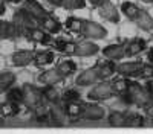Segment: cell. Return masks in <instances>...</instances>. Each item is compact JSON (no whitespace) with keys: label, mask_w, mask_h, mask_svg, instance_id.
Returning a JSON list of instances; mask_svg holds the SVG:
<instances>
[{"label":"cell","mask_w":153,"mask_h":134,"mask_svg":"<svg viewBox=\"0 0 153 134\" xmlns=\"http://www.w3.org/2000/svg\"><path fill=\"white\" fill-rule=\"evenodd\" d=\"M150 93L147 92V89H143L141 84L138 82H132L129 81V89H127V93L121 94V97L126 101V104H132L136 107H144L147 102H150Z\"/></svg>","instance_id":"6da1fadb"},{"label":"cell","mask_w":153,"mask_h":134,"mask_svg":"<svg viewBox=\"0 0 153 134\" xmlns=\"http://www.w3.org/2000/svg\"><path fill=\"white\" fill-rule=\"evenodd\" d=\"M38 20L34 18L26 9H19L16 14H14V24L17 26V31H19V35H26L32 28H37V23Z\"/></svg>","instance_id":"7a4b0ae2"},{"label":"cell","mask_w":153,"mask_h":134,"mask_svg":"<svg viewBox=\"0 0 153 134\" xmlns=\"http://www.w3.org/2000/svg\"><path fill=\"white\" fill-rule=\"evenodd\" d=\"M22 90H23V102H22V104H25L28 108H32V110H34L38 104L43 102V94H42V92L37 90L35 87H32V85L25 84L23 87H22Z\"/></svg>","instance_id":"3957f363"},{"label":"cell","mask_w":153,"mask_h":134,"mask_svg":"<svg viewBox=\"0 0 153 134\" xmlns=\"http://www.w3.org/2000/svg\"><path fill=\"white\" fill-rule=\"evenodd\" d=\"M115 93H113V89H112V84L104 81L101 82L98 85H95V87L89 92V99L91 101H104V99H109V97H112Z\"/></svg>","instance_id":"277c9868"},{"label":"cell","mask_w":153,"mask_h":134,"mask_svg":"<svg viewBox=\"0 0 153 134\" xmlns=\"http://www.w3.org/2000/svg\"><path fill=\"white\" fill-rule=\"evenodd\" d=\"M80 34L84 35L86 38H97V40H100V38H104L107 32H106V29L101 26V24H98V23H95V21H87V20H84Z\"/></svg>","instance_id":"5b68a950"},{"label":"cell","mask_w":153,"mask_h":134,"mask_svg":"<svg viewBox=\"0 0 153 134\" xmlns=\"http://www.w3.org/2000/svg\"><path fill=\"white\" fill-rule=\"evenodd\" d=\"M98 9H100V15L103 18H106L107 21H110V23H118L120 21V12L110 0H103V2L98 5Z\"/></svg>","instance_id":"8992f818"},{"label":"cell","mask_w":153,"mask_h":134,"mask_svg":"<svg viewBox=\"0 0 153 134\" xmlns=\"http://www.w3.org/2000/svg\"><path fill=\"white\" fill-rule=\"evenodd\" d=\"M97 81H100V69H98V66L81 72V75H78V78H76L75 84L80 85V87H86V85L95 84Z\"/></svg>","instance_id":"52a82bcc"},{"label":"cell","mask_w":153,"mask_h":134,"mask_svg":"<svg viewBox=\"0 0 153 134\" xmlns=\"http://www.w3.org/2000/svg\"><path fill=\"white\" fill-rule=\"evenodd\" d=\"M141 70H143V63H123L117 66V72L124 78L141 76Z\"/></svg>","instance_id":"ba28073f"},{"label":"cell","mask_w":153,"mask_h":134,"mask_svg":"<svg viewBox=\"0 0 153 134\" xmlns=\"http://www.w3.org/2000/svg\"><path fill=\"white\" fill-rule=\"evenodd\" d=\"M104 108L94 104H83V113L80 119H87V120H100L104 117Z\"/></svg>","instance_id":"9c48e42d"},{"label":"cell","mask_w":153,"mask_h":134,"mask_svg":"<svg viewBox=\"0 0 153 134\" xmlns=\"http://www.w3.org/2000/svg\"><path fill=\"white\" fill-rule=\"evenodd\" d=\"M23 8L26 9L29 14L34 17V18H37L38 21H40L42 18H45V17H48L49 15V12L48 11H45V8L37 2V0H25V3H23Z\"/></svg>","instance_id":"30bf717a"},{"label":"cell","mask_w":153,"mask_h":134,"mask_svg":"<svg viewBox=\"0 0 153 134\" xmlns=\"http://www.w3.org/2000/svg\"><path fill=\"white\" fill-rule=\"evenodd\" d=\"M103 55L107 59H121L123 56H126V43H120V44H110L106 46L103 49Z\"/></svg>","instance_id":"8fae6325"},{"label":"cell","mask_w":153,"mask_h":134,"mask_svg":"<svg viewBox=\"0 0 153 134\" xmlns=\"http://www.w3.org/2000/svg\"><path fill=\"white\" fill-rule=\"evenodd\" d=\"M66 117H68V114L65 111V105H61L60 101L51 105V120H54V125H57V127L65 125Z\"/></svg>","instance_id":"7c38bea8"},{"label":"cell","mask_w":153,"mask_h":134,"mask_svg":"<svg viewBox=\"0 0 153 134\" xmlns=\"http://www.w3.org/2000/svg\"><path fill=\"white\" fill-rule=\"evenodd\" d=\"M35 53L32 51H19L12 55V64L17 66V67H23V66H28L29 63L34 61Z\"/></svg>","instance_id":"4fadbf2b"},{"label":"cell","mask_w":153,"mask_h":134,"mask_svg":"<svg viewBox=\"0 0 153 134\" xmlns=\"http://www.w3.org/2000/svg\"><path fill=\"white\" fill-rule=\"evenodd\" d=\"M65 78H63V75L57 70V69H52V70H46L43 72L40 76H38V82H42L45 85H54L60 81H63Z\"/></svg>","instance_id":"5bb4252c"},{"label":"cell","mask_w":153,"mask_h":134,"mask_svg":"<svg viewBox=\"0 0 153 134\" xmlns=\"http://www.w3.org/2000/svg\"><path fill=\"white\" fill-rule=\"evenodd\" d=\"M146 47H147L146 40L135 38V40H132L129 43H126V56H135L138 53H141Z\"/></svg>","instance_id":"9a60e30c"},{"label":"cell","mask_w":153,"mask_h":134,"mask_svg":"<svg viewBox=\"0 0 153 134\" xmlns=\"http://www.w3.org/2000/svg\"><path fill=\"white\" fill-rule=\"evenodd\" d=\"M28 38L34 43H40V44H49L51 41H52V38H51L49 32L43 31V29H38V28H32L28 34Z\"/></svg>","instance_id":"2e32d148"},{"label":"cell","mask_w":153,"mask_h":134,"mask_svg":"<svg viewBox=\"0 0 153 134\" xmlns=\"http://www.w3.org/2000/svg\"><path fill=\"white\" fill-rule=\"evenodd\" d=\"M100 51L98 46L91 43V41H83V43H76L75 46V55L78 56H92Z\"/></svg>","instance_id":"e0dca14e"},{"label":"cell","mask_w":153,"mask_h":134,"mask_svg":"<svg viewBox=\"0 0 153 134\" xmlns=\"http://www.w3.org/2000/svg\"><path fill=\"white\" fill-rule=\"evenodd\" d=\"M135 21L138 23V26L141 28L143 31H152L153 29V18H152V15L146 9H139L138 17H136Z\"/></svg>","instance_id":"ac0fdd59"},{"label":"cell","mask_w":153,"mask_h":134,"mask_svg":"<svg viewBox=\"0 0 153 134\" xmlns=\"http://www.w3.org/2000/svg\"><path fill=\"white\" fill-rule=\"evenodd\" d=\"M19 35L17 26L14 24V21H2L0 20V38H14Z\"/></svg>","instance_id":"d6986e66"},{"label":"cell","mask_w":153,"mask_h":134,"mask_svg":"<svg viewBox=\"0 0 153 134\" xmlns=\"http://www.w3.org/2000/svg\"><path fill=\"white\" fill-rule=\"evenodd\" d=\"M19 113H20V102L6 101L5 104L0 105V114L3 117H12V116H17Z\"/></svg>","instance_id":"ffe728a7"},{"label":"cell","mask_w":153,"mask_h":134,"mask_svg":"<svg viewBox=\"0 0 153 134\" xmlns=\"http://www.w3.org/2000/svg\"><path fill=\"white\" fill-rule=\"evenodd\" d=\"M98 69H100V79H107L117 72V64H115V61L109 59L104 63H98Z\"/></svg>","instance_id":"44dd1931"},{"label":"cell","mask_w":153,"mask_h":134,"mask_svg":"<svg viewBox=\"0 0 153 134\" xmlns=\"http://www.w3.org/2000/svg\"><path fill=\"white\" fill-rule=\"evenodd\" d=\"M65 111H66L68 117L80 119L81 113H83V104H80L78 101H75V102H65Z\"/></svg>","instance_id":"7402d4cb"},{"label":"cell","mask_w":153,"mask_h":134,"mask_svg":"<svg viewBox=\"0 0 153 134\" xmlns=\"http://www.w3.org/2000/svg\"><path fill=\"white\" fill-rule=\"evenodd\" d=\"M34 117H35V120H38V122L51 120V107H49V105H45L43 102L38 104V105L34 108Z\"/></svg>","instance_id":"603a6c76"},{"label":"cell","mask_w":153,"mask_h":134,"mask_svg":"<svg viewBox=\"0 0 153 134\" xmlns=\"http://www.w3.org/2000/svg\"><path fill=\"white\" fill-rule=\"evenodd\" d=\"M40 24L45 28V31L49 32V34H57V32L61 31V24H60L55 18H52L51 15L42 18V20H40Z\"/></svg>","instance_id":"cb8c5ba5"},{"label":"cell","mask_w":153,"mask_h":134,"mask_svg":"<svg viewBox=\"0 0 153 134\" xmlns=\"http://www.w3.org/2000/svg\"><path fill=\"white\" fill-rule=\"evenodd\" d=\"M16 82V75L12 72H0V93L6 92L9 87H12V84Z\"/></svg>","instance_id":"d4e9b609"},{"label":"cell","mask_w":153,"mask_h":134,"mask_svg":"<svg viewBox=\"0 0 153 134\" xmlns=\"http://www.w3.org/2000/svg\"><path fill=\"white\" fill-rule=\"evenodd\" d=\"M42 94H43V99H46L49 104H54V102H58L61 101V97L57 92V89L54 85H46V87L42 90Z\"/></svg>","instance_id":"484cf974"},{"label":"cell","mask_w":153,"mask_h":134,"mask_svg":"<svg viewBox=\"0 0 153 134\" xmlns=\"http://www.w3.org/2000/svg\"><path fill=\"white\" fill-rule=\"evenodd\" d=\"M52 61H54V53L49 52V51L40 52V53H37V55L34 56V63H35L37 67H45V66L51 64Z\"/></svg>","instance_id":"4316f807"},{"label":"cell","mask_w":153,"mask_h":134,"mask_svg":"<svg viewBox=\"0 0 153 134\" xmlns=\"http://www.w3.org/2000/svg\"><path fill=\"white\" fill-rule=\"evenodd\" d=\"M121 11H123V14H124L127 18H129V20L135 21V20H136V17H138L139 8H138L135 3H130V2H124V3L121 5Z\"/></svg>","instance_id":"83f0119b"},{"label":"cell","mask_w":153,"mask_h":134,"mask_svg":"<svg viewBox=\"0 0 153 134\" xmlns=\"http://www.w3.org/2000/svg\"><path fill=\"white\" fill-rule=\"evenodd\" d=\"M112 89H113V93L115 94H124L127 93V89H129V81H127L124 76L123 78H117V79H113L112 82Z\"/></svg>","instance_id":"f1b7e54d"},{"label":"cell","mask_w":153,"mask_h":134,"mask_svg":"<svg viewBox=\"0 0 153 134\" xmlns=\"http://www.w3.org/2000/svg\"><path fill=\"white\" fill-rule=\"evenodd\" d=\"M127 127H132V128H141L144 125V117L138 113H130V114H126V124Z\"/></svg>","instance_id":"f546056e"},{"label":"cell","mask_w":153,"mask_h":134,"mask_svg":"<svg viewBox=\"0 0 153 134\" xmlns=\"http://www.w3.org/2000/svg\"><path fill=\"white\" fill-rule=\"evenodd\" d=\"M57 70L63 75V78H68V76H71L72 73L76 70V64L74 63V61L68 59V61H63V63L57 67Z\"/></svg>","instance_id":"4dcf8cb0"},{"label":"cell","mask_w":153,"mask_h":134,"mask_svg":"<svg viewBox=\"0 0 153 134\" xmlns=\"http://www.w3.org/2000/svg\"><path fill=\"white\" fill-rule=\"evenodd\" d=\"M126 124V114L124 113H120V111H112L109 114V125L110 127H124Z\"/></svg>","instance_id":"1f68e13d"},{"label":"cell","mask_w":153,"mask_h":134,"mask_svg":"<svg viewBox=\"0 0 153 134\" xmlns=\"http://www.w3.org/2000/svg\"><path fill=\"white\" fill-rule=\"evenodd\" d=\"M6 97H8V101L11 102H23V90L19 89V87H9L6 90Z\"/></svg>","instance_id":"d6a6232c"},{"label":"cell","mask_w":153,"mask_h":134,"mask_svg":"<svg viewBox=\"0 0 153 134\" xmlns=\"http://www.w3.org/2000/svg\"><path fill=\"white\" fill-rule=\"evenodd\" d=\"M83 21L84 20H80V18H76V17H69L66 20V28L71 32H80L81 28H83Z\"/></svg>","instance_id":"836d02e7"},{"label":"cell","mask_w":153,"mask_h":134,"mask_svg":"<svg viewBox=\"0 0 153 134\" xmlns=\"http://www.w3.org/2000/svg\"><path fill=\"white\" fill-rule=\"evenodd\" d=\"M86 2L84 0H61L60 6L61 8H66V9H81L84 8Z\"/></svg>","instance_id":"e575fe53"},{"label":"cell","mask_w":153,"mask_h":134,"mask_svg":"<svg viewBox=\"0 0 153 134\" xmlns=\"http://www.w3.org/2000/svg\"><path fill=\"white\" fill-rule=\"evenodd\" d=\"M80 97H81V94L76 92V90H66L65 93H63V96H61V99L65 101V102H75V101H80Z\"/></svg>","instance_id":"d590c367"},{"label":"cell","mask_w":153,"mask_h":134,"mask_svg":"<svg viewBox=\"0 0 153 134\" xmlns=\"http://www.w3.org/2000/svg\"><path fill=\"white\" fill-rule=\"evenodd\" d=\"M141 76L143 78H153V63L149 64H143V70H141Z\"/></svg>","instance_id":"8d00e7d4"},{"label":"cell","mask_w":153,"mask_h":134,"mask_svg":"<svg viewBox=\"0 0 153 134\" xmlns=\"http://www.w3.org/2000/svg\"><path fill=\"white\" fill-rule=\"evenodd\" d=\"M66 46H68V41H66V40H57V41H55V49H57V52L65 53Z\"/></svg>","instance_id":"74e56055"},{"label":"cell","mask_w":153,"mask_h":134,"mask_svg":"<svg viewBox=\"0 0 153 134\" xmlns=\"http://www.w3.org/2000/svg\"><path fill=\"white\" fill-rule=\"evenodd\" d=\"M143 108H144L146 114H147L150 119H153V102H152V101H150V102H147V104H146Z\"/></svg>","instance_id":"f35d334b"},{"label":"cell","mask_w":153,"mask_h":134,"mask_svg":"<svg viewBox=\"0 0 153 134\" xmlns=\"http://www.w3.org/2000/svg\"><path fill=\"white\" fill-rule=\"evenodd\" d=\"M75 46H76V43H69V41H68V46H66V49H65V53H68V55H75Z\"/></svg>","instance_id":"ab89813d"},{"label":"cell","mask_w":153,"mask_h":134,"mask_svg":"<svg viewBox=\"0 0 153 134\" xmlns=\"http://www.w3.org/2000/svg\"><path fill=\"white\" fill-rule=\"evenodd\" d=\"M146 89H147V92H149L150 94H153V78L149 79V82H147V85H146Z\"/></svg>","instance_id":"60d3db41"},{"label":"cell","mask_w":153,"mask_h":134,"mask_svg":"<svg viewBox=\"0 0 153 134\" xmlns=\"http://www.w3.org/2000/svg\"><path fill=\"white\" fill-rule=\"evenodd\" d=\"M48 3H51V5H54V6H60V3H61V0H46Z\"/></svg>","instance_id":"b9f144b4"},{"label":"cell","mask_w":153,"mask_h":134,"mask_svg":"<svg viewBox=\"0 0 153 134\" xmlns=\"http://www.w3.org/2000/svg\"><path fill=\"white\" fill-rule=\"evenodd\" d=\"M149 61H150V63H153V49L149 52Z\"/></svg>","instance_id":"7bdbcfd3"},{"label":"cell","mask_w":153,"mask_h":134,"mask_svg":"<svg viewBox=\"0 0 153 134\" xmlns=\"http://www.w3.org/2000/svg\"><path fill=\"white\" fill-rule=\"evenodd\" d=\"M3 12H5V5H3L2 2H0V15H2Z\"/></svg>","instance_id":"ee69618b"},{"label":"cell","mask_w":153,"mask_h":134,"mask_svg":"<svg viewBox=\"0 0 153 134\" xmlns=\"http://www.w3.org/2000/svg\"><path fill=\"white\" fill-rule=\"evenodd\" d=\"M91 2H92V5H95V6H98L101 2H103V0H91Z\"/></svg>","instance_id":"f6af8a7d"},{"label":"cell","mask_w":153,"mask_h":134,"mask_svg":"<svg viewBox=\"0 0 153 134\" xmlns=\"http://www.w3.org/2000/svg\"><path fill=\"white\" fill-rule=\"evenodd\" d=\"M6 2H9V3H19V2H22V0H6Z\"/></svg>","instance_id":"bcb514c9"},{"label":"cell","mask_w":153,"mask_h":134,"mask_svg":"<svg viewBox=\"0 0 153 134\" xmlns=\"http://www.w3.org/2000/svg\"><path fill=\"white\" fill-rule=\"evenodd\" d=\"M2 120H3V116H2V114H0V125H2Z\"/></svg>","instance_id":"7dc6e473"},{"label":"cell","mask_w":153,"mask_h":134,"mask_svg":"<svg viewBox=\"0 0 153 134\" xmlns=\"http://www.w3.org/2000/svg\"><path fill=\"white\" fill-rule=\"evenodd\" d=\"M143 2H146V3H150V2H153V0H143Z\"/></svg>","instance_id":"c3c4849f"},{"label":"cell","mask_w":153,"mask_h":134,"mask_svg":"<svg viewBox=\"0 0 153 134\" xmlns=\"http://www.w3.org/2000/svg\"><path fill=\"white\" fill-rule=\"evenodd\" d=\"M0 2H2V0H0Z\"/></svg>","instance_id":"681fc988"}]
</instances>
